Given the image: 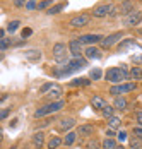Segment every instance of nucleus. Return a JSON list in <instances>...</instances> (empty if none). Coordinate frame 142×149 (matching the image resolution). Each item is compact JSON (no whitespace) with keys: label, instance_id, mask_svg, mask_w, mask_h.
Segmentation results:
<instances>
[{"label":"nucleus","instance_id":"13","mask_svg":"<svg viewBox=\"0 0 142 149\" xmlns=\"http://www.w3.org/2000/svg\"><path fill=\"white\" fill-rule=\"evenodd\" d=\"M134 10H137L135 9V2L134 0H123L120 5H118V14L120 15H128L130 12H134Z\"/></svg>","mask_w":142,"mask_h":149},{"label":"nucleus","instance_id":"26","mask_svg":"<svg viewBox=\"0 0 142 149\" xmlns=\"http://www.w3.org/2000/svg\"><path fill=\"white\" fill-rule=\"evenodd\" d=\"M65 9V3L62 2V3H55V5H52L48 10H46V14L48 15H55V14H58V12H62Z\"/></svg>","mask_w":142,"mask_h":149},{"label":"nucleus","instance_id":"27","mask_svg":"<svg viewBox=\"0 0 142 149\" xmlns=\"http://www.w3.org/2000/svg\"><path fill=\"white\" fill-rule=\"evenodd\" d=\"M120 125H122V118H120V117H116V115H113V117H110V118H108V127H110V129H118V127H120Z\"/></svg>","mask_w":142,"mask_h":149},{"label":"nucleus","instance_id":"23","mask_svg":"<svg viewBox=\"0 0 142 149\" xmlns=\"http://www.w3.org/2000/svg\"><path fill=\"white\" fill-rule=\"evenodd\" d=\"M26 58L31 60V62H38V60H41V52L40 50H28Z\"/></svg>","mask_w":142,"mask_h":149},{"label":"nucleus","instance_id":"17","mask_svg":"<svg viewBox=\"0 0 142 149\" xmlns=\"http://www.w3.org/2000/svg\"><path fill=\"white\" fill-rule=\"evenodd\" d=\"M31 142H33L34 149H43V146H45V134H43L41 130L40 132H34L33 137H31Z\"/></svg>","mask_w":142,"mask_h":149},{"label":"nucleus","instance_id":"39","mask_svg":"<svg viewBox=\"0 0 142 149\" xmlns=\"http://www.w3.org/2000/svg\"><path fill=\"white\" fill-rule=\"evenodd\" d=\"M36 5H38V2H36V0H28L24 7H26V10H34V9H36Z\"/></svg>","mask_w":142,"mask_h":149},{"label":"nucleus","instance_id":"25","mask_svg":"<svg viewBox=\"0 0 142 149\" xmlns=\"http://www.w3.org/2000/svg\"><path fill=\"white\" fill-rule=\"evenodd\" d=\"M118 146L116 144V141H115L113 137H106L103 142H101V149H115Z\"/></svg>","mask_w":142,"mask_h":149},{"label":"nucleus","instance_id":"48","mask_svg":"<svg viewBox=\"0 0 142 149\" xmlns=\"http://www.w3.org/2000/svg\"><path fill=\"white\" fill-rule=\"evenodd\" d=\"M115 149H125V148H123V146H116Z\"/></svg>","mask_w":142,"mask_h":149},{"label":"nucleus","instance_id":"37","mask_svg":"<svg viewBox=\"0 0 142 149\" xmlns=\"http://www.w3.org/2000/svg\"><path fill=\"white\" fill-rule=\"evenodd\" d=\"M52 86H53V82H46V84H43L41 88H40V94H43V96H45L48 91L52 89Z\"/></svg>","mask_w":142,"mask_h":149},{"label":"nucleus","instance_id":"46","mask_svg":"<svg viewBox=\"0 0 142 149\" xmlns=\"http://www.w3.org/2000/svg\"><path fill=\"white\" fill-rule=\"evenodd\" d=\"M5 38V29H0V40Z\"/></svg>","mask_w":142,"mask_h":149},{"label":"nucleus","instance_id":"29","mask_svg":"<svg viewBox=\"0 0 142 149\" xmlns=\"http://www.w3.org/2000/svg\"><path fill=\"white\" fill-rule=\"evenodd\" d=\"M19 26H21V21H17V19H15V21H10V22L7 24L5 31H7V33H10V34H14L15 31L19 29Z\"/></svg>","mask_w":142,"mask_h":149},{"label":"nucleus","instance_id":"49","mask_svg":"<svg viewBox=\"0 0 142 149\" xmlns=\"http://www.w3.org/2000/svg\"><path fill=\"white\" fill-rule=\"evenodd\" d=\"M9 149H17V146H10V148H9Z\"/></svg>","mask_w":142,"mask_h":149},{"label":"nucleus","instance_id":"22","mask_svg":"<svg viewBox=\"0 0 142 149\" xmlns=\"http://www.w3.org/2000/svg\"><path fill=\"white\" fill-rule=\"evenodd\" d=\"M89 79L87 77H77V79H74V81H70L69 82V86L70 88H77V86H89Z\"/></svg>","mask_w":142,"mask_h":149},{"label":"nucleus","instance_id":"44","mask_svg":"<svg viewBox=\"0 0 142 149\" xmlns=\"http://www.w3.org/2000/svg\"><path fill=\"white\" fill-rule=\"evenodd\" d=\"M135 117H137V123L142 127V110H139V111H137V115H135Z\"/></svg>","mask_w":142,"mask_h":149},{"label":"nucleus","instance_id":"41","mask_svg":"<svg viewBox=\"0 0 142 149\" xmlns=\"http://www.w3.org/2000/svg\"><path fill=\"white\" fill-rule=\"evenodd\" d=\"M116 137H118L120 142H123V141H127V132L125 130H120V132H116Z\"/></svg>","mask_w":142,"mask_h":149},{"label":"nucleus","instance_id":"38","mask_svg":"<svg viewBox=\"0 0 142 149\" xmlns=\"http://www.w3.org/2000/svg\"><path fill=\"white\" fill-rule=\"evenodd\" d=\"M86 148L87 149H100V142H98L96 139H91V141L86 144Z\"/></svg>","mask_w":142,"mask_h":149},{"label":"nucleus","instance_id":"2","mask_svg":"<svg viewBox=\"0 0 142 149\" xmlns=\"http://www.w3.org/2000/svg\"><path fill=\"white\" fill-rule=\"evenodd\" d=\"M65 100H58V101H50L45 106H40L36 111H34V118H43V117H48V115H53V113H58L63 106H65Z\"/></svg>","mask_w":142,"mask_h":149},{"label":"nucleus","instance_id":"3","mask_svg":"<svg viewBox=\"0 0 142 149\" xmlns=\"http://www.w3.org/2000/svg\"><path fill=\"white\" fill-rule=\"evenodd\" d=\"M87 67V60L82 58V57H77V58H69V62L65 63V67L57 72V75H67V74H72V72H77L81 69Z\"/></svg>","mask_w":142,"mask_h":149},{"label":"nucleus","instance_id":"42","mask_svg":"<svg viewBox=\"0 0 142 149\" xmlns=\"http://www.w3.org/2000/svg\"><path fill=\"white\" fill-rule=\"evenodd\" d=\"M31 34H33V29H31V28H24V29H22V38H24V40L29 38Z\"/></svg>","mask_w":142,"mask_h":149},{"label":"nucleus","instance_id":"18","mask_svg":"<svg viewBox=\"0 0 142 149\" xmlns=\"http://www.w3.org/2000/svg\"><path fill=\"white\" fill-rule=\"evenodd\" d=\"M106 104V100L103 98V96H98V94H94L93 98H91V106H93V110H96V111H101V108Z\"/></svg>","mask_w":142,"mask_h":149},{"label":"nucleus","instance_id":"4","mask_svg":"<svg viewBox=\"0 0 142 149\" xmlns=\"http://www.w3.org/2000/svg\"><path fill=\"white\" fill-rule=\"evenodd\" d=\"M137 89V82H122V84H113L111 88H110V94L116 98V96H123V94H127V93H132V91Z\"/></svg>","mask_w":142,"mask_h":149},{"label":"nucleus","instance_id":"1","mask_svg":"<svg viewBox=\"0 0 142 149\" xmlns=\"http://www.w3.org/2000/svg\"><path fill=\"white\" fill-rule=\"evenodd\" d=\"M104 79H106L108 82H111V84H122V82H127L128 79H130L127 65H118V67H111V69H108L106 74H104Z\"/></svg>","mask_w":142,"mask_h":149},{"label":"nucleus","instance_id":"31","mask_svg":"<svg viewBox=\"0 0 142 149\" xmlns=\"http://www.w3.org/2000/svg\"><path fill=\"white\" fill-rule=\"evenodd\" d=\"M53 3H55V0H43V2H40V3L36 5V9H38V10H48L50 5H53Z\"/></svg>","mask_w":142,"mask_h":149},{"label":"nucleus","instance_id":"12","mask_svg":"<svg viewBox=\"0 0 142 149\" xmlns=\"http://www.w3.org/2000/svg\"><path fill=\"white\" fill-rule=\"evenodd\" d=\"M110 7H111V3H100V5H96V7L93 9L91 15H93V17H96V19H103V17H108Z\"/></svg>","mask_w":142,"mask_h":149},{"label":"nucleus","instance_id":"19","mask_svg":"<svg viewBox=\"0 0 142 149\" xmlns=\"http://www.w3.org/2000/svg\"><path fill=\"white\" fill-rule=\"evenodd\" d=\"M128 106V101L127 98H123V96H116L113 101V108L115 110H118V111H123V110H127Z\"/></svg>","mask_w":142,"mask_h":149},{"label":"nucleus","instance_id":"7","mask_svg":"<svg viewBox=\"0 0 142 149\" xmlns=\"http://www.w3.org/2000/svg\"><path fill=\"white\" fill-rule=\"evenodd\" d=\"M89 21H91V17L87 14H77L69 21V26L72 29H81V28H84V26L89 24Z\"/></svg>","mask_w":142,"mask_h":149},{"label":"nucleus","instance_id":"47","mask_svg":"<svg viewBox=\"0 0 142 149\" xmlns=\"http://www.w3.org/2000/svg\"><path fill=\"white\" fill-rule=\"evenodd\" d=\"M2 141H3V130L0 129V142H2Z\"/></svg>","mask_w":142,"mask_h":149},{"label":"nucleus","instance_id":"43","mask_svg":"<svg viewBox=\"0 0 142 149\" xmlns=\"http://www.w3.org/2000/svg\"><path fill=\"white\" fill-rule=\"evenodd\" d=\"M14 5L15 7H24L26 5V0H14Z\"/></svg>","mask_w":142,"mask_h":149},{"label":"nucleus","instance_id":"8","mask_svg":"<svg viewBox=\"0 0 142 149\" xmlns=\"http://www.w3.org/2000/svg\"><path fill=\"white\" fill-rule=\"evenodd\" d=\"M142 22V12L141 10H134V12H130L128 15L123 17V26H127V28H135V26H139Z\"/></svg>","mask_w":142,"mask_h":149},{"label":"nucleus","instance_id":"10","mask_svg":"<svg viewBox=\"0 0 142 149\" xmlns=\"http://www.w3.org/2000/svg\"><path fill=\"white\" fill-rule=\"evenodd\" d=\"M96 132V127L93 125V123H82V125H79L77 127V137H86V139H91L93 135Z\"/></svg>","mask_w":142,"mask_h":149},{"label":"nucleus","instance_id":"33","mask_svg":"<svg viewBox=\"0 0 142 149\" xmlns=\"http://www.w3.org/2000/svg\"><path fill=\"white\" fill-rule=\"evenodd\" d=\"M101 77H103V72H101V69H98V67L89 72V79H93V81H100Z\"/></svg>","mask_w":142,"mask_h":149},{"label":"nucleus","instance_id":"40","mask_svg":"<svg viewBox=\"0 0 142 149\" xmlns=\"http://www.w3.org/2000/svg\"><path fill=\"white\" fill-rule=\"evenodd\" d=\"M9 115H10V110H9V108H3V110H0V122H2V120H5Z\"/></svg>","mask_w":142,"mask_h":149},{"label":"nucleus","instance_id":"15","mask_svg":"<svg viewBox=\"0 0 142 149\" xmlns=\"http://www.w3.org/2000/svg\"><path fill=\"white\" fill-rule=\"evenodd\" d=\"M62 94H63V89H62V86H58V84H53V86H52V89L48 91L45 96H46L50 101H58V100H62Z\"/></svg>","mask_w":142,"mask_h":149},{"label":"nucleus","instance_id":"28","mask_svg":"<svg viewBox=\"0 0 142 149\" xmlns=\"http://www.w3.org/2000/svg\"><path fill=\"white\" fill-rule=\"evenodd\" d=\"M75 141H77V134L72 132V130H69L67 135H65V139H63V144H65V146H72Z\"/></svg>","mask_w":142,"mask_h":149},{"label":"nucleus","instance_id":"45","mask_svg":"<svg viewBox=\"0 0 142 149\" xmlns=\"http://www.w3.org/2000/svg\"><path fill=\"white\" fill-rule=\"evenodd\" d=\"M113 135H116L113 132V129H106V137H113Z\"/></svg>","mask_w":142,"mask_h":149},{"label":"nucleus","instance_id":"11","mask_svg":"<svg viewBox=\"0 0 142 149\" xmlns=\"http://www.w3.org/2000/svg\"><path fill=\"white\" fill-rule=\"evenodd\" d=\"M82 45H87V46H93V45H98V43H101V40H103V36L101 34H81L79 38H77Z\"/></svg>","mask_w":142,"mask_h":149},{"label":"nucleus","instance_id":"9","mask_svg":"<svg viewBox=\"0 0 142 149\" xmlns=\"http://www.w3.org/2000/svg\"><path fill=\"white\" fill-rule=\"evenodd\" d=\"M67 48H69V53L72 55V58H77V57H82V53H84V48H82V43L77 40V38H74V40H70L69 41V45H67Z\"/></svg>","mask_w":142,"mask_h":149},{"label":"nucleus","instance_id":"35","mask_svg":"<svg viewBox=\"0 0 142 149\" xmlns=\"http://www.w3.org/2000/svg\"><path fill=\"white\" fill-rule=\"evenodd\" d=\"M132 134H134V137H135V139L142 141V127H141V125H135V127L132 129Z\"/></svg>","mask_w":142,"mask_h":149},{"label":"nucleus","instance_id":"51","mask_svg":"<svg viewBox=\"0 0 142 149\" xmlns=\"http://www.w3.org/2000/svg\"><path fill=\"white\" fill-rule=\"evenodd\" d=\"M141 33H142V29H141Z\"/></svg>","mask_w":142,"mask_h":149},{"label":"nucleus","instance_id":"6","mask_svg":"<svg viewBox=\"0 0 142 149\" xmlns=\"http://www.w3.org/2000/svg\"><path fill=\"white\" fill-rule=\"evenodd\" d=\"M125 36V33L123 31H116V33H111V34H108V36H103V40H101L100 45L104 48V50H110L111 46H115L118 41H122V38Z\"/></svg>","mask_w":142,"mask_h":149},{"label":"nucleus","instance_id":"24","mask_svg":"<svg viewBox=\"0 0 142 149\" xmlns=\"http://www.w3.org/2000/svg\"><path fill=\"white\" fill-rule=\"evenodd\" d=\"M128 75H130V79H134V81H141V79H142V69L135 65V67H132V69H130Z\"/></svg>","mask_w":142,"mask_h":149},{"label":"nucleus","instance_id":"20","mask_svg":"<svg viewBox=\"0 0 142 149\" xmlns=\"http://www.w3.org/2000/svg\"><path fill=\"white\" fill-rule=\"evenodd\" d=\"M62 144H63V141H62L58 135H53V137L46 142V149H58Z\"/></svg>","mask_w":142,"mask_h":149},{"label":"nucleus","instance_id":"14","mask_svg":"<svg viewBox=\"0 0 142 149\" xmlns=\"http://www.w3.org/2000/svg\"><path fill=\"white\" fill-rule=\"evenodd\" d=\"M82 55H86V60H100L103 57V52L96 45H93V46H87Z\"/></svg>","mask_w":142,"mask_h":149},{"label":"nucleus","instance_id":"34","mask_svg":"<svg viewBox=\"0 0 142 149\" xmlns=\"http://www.w3.org/2000/svg\"><path fill=\"white\" fill-rule=\"evenodd\" d=\"M128 148L130 149H141L142 148V141L135 139V137H132V139L128 141Z\"/></svg>","mask_w":142,"mask_h":149},{"label":"nucleus","instance_id":"21","mask_svg":"<svg viewBox=\"0 0 142 149\" xmlns=\"http://www.w3.org/2000/svg\"><path fill=\"white\" fill-rule=\"evenodd\" d=\"M134 45L137 46L135 40H134V38H127V40H122V41H120V45H118L116 50H118V52H125L127 48H130V46H134Z\"/></svg>","mask_w":142,"mask_h":149},{"label":"nucleus","instance_id":"30","mask_svg":"<svg viewBox=\"0 0 142 149\" xmlns=\"http://www.w3.org/2000/svg\"><path fill=\"white\" fill-rule=\"evenodd\" d=\"M113 111H115V108H113V106H110L108 103L101 108V115H103L104 118H110V117H113Z\"/></svg>","mask_w":142,"mask_h":149},{"label":"nucleus","instance_id":"50","mask_svg":"<svg viewBox=\"0 0 142 149\" xmlns=\"http://www.w3.org/2000/svg\"><path fill=\"white\" fill-rule=\"evenodd\" d=\"M24 149H28V148H24Z\"/></svg>","mask_w":142,"mask_h":149},{"label":"nucleus","instance_id":"5","mask_svg":"<svg viewBox=\"0 0 142 149\" xmlns=\"http://www.w3.org/2000/svg\"><path fill=\"white\" fill-rule=\"evenodd\" d=\"M69 48L65 43H55L53 45V60L57 62V63H67L69 62Z\"/></svg>","mask_w":142,"mask_h":149},{"label":"nucleus","instance_id":"16","mask_svg":"<svg viewBox=\"0 0 142 149\" xmlns=\"http://www.w3.org/2000/svg\"><path fill=\"white\" fill-rule=\"evenodd\" d=\"M75 125V118H72V117H69V118H62L60 122H58V125H57V129L60 130V132H69L72 127Z\"/></svg>","mask_w":142,"mask_h":149},{"label":"nucleus","instance_id":"32","mask_svg":"<svg viewBox=\"0 0 142 149\" xmlns=\"http://www.w3.org/2000/svg\"><path fill=\"white\" fill-rule=\"evenodd\" d=\"M10 46H12V38H2L0 40V52H3Z\"/></svg>","mask_w":142,"mask_h":149},{"label":"nucleus","instance_id":"36","mask_svg":"<svg viewBox=\"0 0 142 149\" xmlns=\"http://www.w3.org/2000/svg\"><path fill=\"white\" fill-rule=\"evenodd\" d=\"M116 15H118V5L111 3V7H110V12H108V17H110V19H113V17H116Z\"/></svg>","mask_w":142,"mask_h":149}]
</instances>
